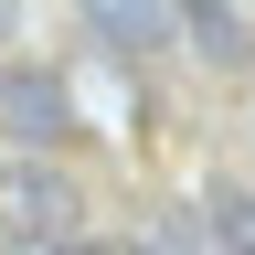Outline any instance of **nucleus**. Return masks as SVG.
I'll return each instance as SVG.
<instances>
[{
  "instance_id": "423d86ee",
  "label": "nucleus",
  "mask_w": 255,
  "mask_h": 255,
  "mask_svg": "<svg viewBox=\"0 0 255 255\" xmlns=\"http://www.w3.org/2000/svg\"><path fill=\"white\" fill-rule=\"evenodd\" d=\"M0 255H96V245H0Z\"/></svg>"
},
{
  "instance_id": "7ed1b4c3",
  "label": "nucleus",
  "mask_w": 255,
  "mask_h": 255,
  "mask_svg": "<svg viewBox=\"0 0 255 255\" xmlns=\"http://www.w3.org/2000/svg\"><path fill=\"white\" fill-rule=\"evenodd\" d=\"M85 21H96L107 53H159L181 32V0H85Z\"/></svg>"
},
{
  "instance_id": "f03ea898",
  "label": "nucleus",
  "mask_w": 255,
  "mask_h": 255,
  "mask_svg": "<svg viewBox=\"0 0 255 255\" xmlns=\"http://www.w3.org/2000/svg\"><path fill=\"white\" fill-rule=\"evenodd\" d=\"M0 128H11V138H64V128H75V85L11 64V75H0Z\"/></svg>"
},
{
  "instance_id": "39448f33",
  "label": "nucleus",
  "mask_w": 255,
  "mask_h": 255,
  "mask_svg": "<svg viewBox=\"0 0 255 255\" xmlns=\"http://www.w3.org/2000/svg\"><path fill=\"white\" fill-rule=\"evenodd\" d=\"M202 234H213V255H255V191L223 181V191H213V213H202Z\"/></svg>"
},
{
  "instance_id": "f257e3e1",
  "label": "nucleus",
  "mask_w": 255,
  "mask_h": 255,
  "mask_svg": "<svg viewBox=\"0 0 255 255\" xmlns=\"http://www.w3.org/2000/svg\"><path fill=\"white\" fill-rule=\"evenodd\" d=\"M75 202L85 191L53 159H0V234L11 245H75Z\"/></svg>"
},
{
  "instance_id": "20e7f679",
  "label": "nucleus",
  "mask_w": 255,
  "mask_h": 255,
  "mask_svg": "<svg viewBox=\"0 0 255 255\" xmlns=\"http://www.w3.org/2000/svg\"><path fill=\"white\" fill-rule=\"evenodd\" d=\"M181 32L213 64H245V11H234V0H181Z\"/></svg>"
}]
</instances>
